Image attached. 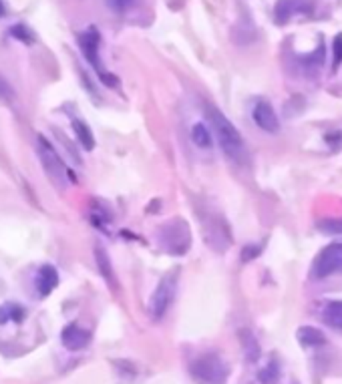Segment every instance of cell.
<instances>
[{
	"mask_svg": "<svg viewBox=\"0 0 342 384\" xmlns=\"http://www.w3.org/2000/svg\"><path fill=\"white\" fill-rule=\"evenodd\" d=\"M316 230L326 233V235H342V217L320 220V222L316 224Z\"/></svg>",
	"mask_w": 342,
	"mask_h": 384,
	"instance_id": "cell-21",
	"label": "cell"
},
{
	"mask_svg": "<svg viewBox=\"0 0 342 384\" xmlns=\"http://www.w3.org/2000/svg\"><path fill=\"white\" fill-rule=\"evenodd\" d=\"M105 4L113 12H127L135 4V0H105Z\"/></svg>",
	"mask_w": 342,
	"mask_h": 384,
	"instance_id": "cell-24",
	"label": "cell"
},
{
	"mask_svg": "<svg viewBox=\"0 0 342 384\" xmlns=\"http://www.w3.org/2000/svg\"><path fill=\"white\" fill-rule=\"evenodd\" d=\"M191 141H193L197 147H202V149H208V147H211L210 129L206 127L204 123H195V125L191 127Z\"/></svg>",
	"mask_w": 342,
	"mask_h": 384,
	"instance_id": "cell-19",
	"label": "cell"
},
{
	"mask_svg": "<svg viewBox=\"0 0 342 384\" xmlns=\"http://www.w3.org/2000/svg\"><path fill=\"white\" fill-rule=\"evenodd\" d=\"M258 381L262 384H278L280 383V368H278V362L272 360L268 366H264L258 374Z\"/></svg>",
	"mask_w": 342,
	"mask_h": 384,
	"instance_id": "cell-20",
	"label": "cell"
},
{
	"mask_svg": "<svg viewBox=\"0 0 342 384\" xmlns=\"http://www.w3.org/2000/svg\"><path fill=\"white\" fill-rule=\"evenodd\" d=\"M36 153H39V159H41L43 167L47 171V175L56 185H67V181H73V175H71L69 167L65 165V161L61 159V155L56 153V149L43 135H36Z\"/></svg>",
	"mask_w": 342,
	"mask_h": 384,
	"instance_id": "cell-3",
	"label": "cell"
},
{
	"mask_svg": "<svg viewBox=\"0 0 342 384\" xmlns=\"http://www.w3.org/2000/svg\"><path fill=\"white\" fill-rule=\"evenodd\" d=\"M27 316L25 308H21L14 302H8V304H2L0 306V324H6V322H23Z\"/></svg>",
	"mask_w": 342,
	"mask_h": 384,
	"instance_id": "cell-16",
	"label": "cell"
},
{
	"mask_svg": "<svg viewBox=\"0 0 342 384\" xmlns=\"http://www.w3.org/2000/svg\"><path fill=\"white\" fill-rule=\"evenodd\" d=\"M61 342L69 350H83L91 342V334L83 330L77 324H69L61 334Z\"/></svg>",
	"mask_w": 342,
	"mask_h": 384,
	"instance_id": "cell-11",
	"label": "cell"
},
{
	"mask_svg": "<svg viewBox=\"0 0 342 384\" xmlns=\"http://www.w3.org/2000/svg\"><path fill=\"white\" fill-rule=\"evenodd\" d=\"M332 54H334V67H341L342 63V32L336 34V39L332 41Z\"/></svg>",
	"mask_w": 342,
	"mask_h": 384,
	"instance_id": "cell-26",
	"label": "cell"
},
{
	"mask_svg": "<svg viewBox=\"0 0 342 384\" xmlns=\"http://www.w3.org/2000/svg\"><path fill=\"white\" fill-rule=\"evenodd\" d=\"M314 2L312 0H278L274 6V21L278 25H286L294 17L312 14Z\"/></svg>",
	"mask_w": 342,
	"mask_h": 384,
	"instance_id": "cell-7",
	"label": "cell"
},
{
	"mask_svg": "<svg viewBox=\"0 0 342 384\" xmlns=\"http://www.w3.org/2000/svg\"><path fill=\"white\" fill-rule=\"evenodd\" d=\"M252 117H254V123L262 131H266V133H278L280 121H278V115H276L274 107L268 101L256 103L254 111H252Z\"/></svg>",
	"mask_w": 342,
	"mask_h": 384,
	"instance_id": "cell-10",
	"label": "cell"
},
{
	"mask_svg": "<svg viewBox=\"0 0 342 384\" xmlns=\"http://www.w3.org/2000/svg\"><path fill=\"white\" fill-rule=\"evenodd\" d=\"M239 342L244 346V354H246L248 362H256L260 359V344L250 330H239Z\"/></svg>",
	"mask_w": 342,
	"mask_h": 384,
	"instance_id": "cell-13",
	"label": "cell"
},
{
	"mask_svg": "<svg viewBox=\"0 0 342 384\" xmlns=\"http://www.w3.org/2000/svg\"><path fill=\"white\" fill-rule=\"evenodd\" d=\"M260 246H246L244 250H242V259L244 262H250V259H254V257L260 254Z\"/></svg>",
	"mask_w": 342,
	"mask_h": 384,
	"instance_id": "cell-27",
	"label": "cell"
},
{
	"mask_svg": "<svg viewBox=\"0 0 342 384\" xmlns=\"http://www.w3.org/2000/svg\"><path fill=\"white\" fill-rule=\"evenodd\" d=\"M58 286V274L53 266H43L39 270V276H36V288H39V294L41 296H49L54 288Z\"/></svg>",
	"mask_w": 342,
	"mask_h": 384,
	"instance_id": "cell-12",
	"label": "cell"
},
{
	"mask_svg": "<svg viewBox=\"0 0 342 384\" xmlns=\"http://www.w3.org/2000/svg\"><path fill=\"white\" fill-rule=\"evenodd\" d=\"M4 14H6V8H4V2L0 0V19H2Z\"/></svg>",
	"mask_w": 342,
	"mask_h": 384,
	"instance_id": "cell-28",
	"label": "cell"
},
{
	"mask_svg": "<svg viewBox=\"0 0 342 384\" xmlns=\"http://www.w3.org/2000/svg\"><path fill=\"white\" fill-rule=\"evenodd\" d=\"M191 376L202 384H224L228 378V366L217 354H204L189 368Z\"/></svg>",
	"mask_w": 342,
	"mask_h": 384,
	"instance_id": "cell-4",
	"label": "cell"
},
{
	"mask_svg": "<svg viewBox=\"0 0 342 384\" xmlns=\"http://www.w3.org/2000/svg\"><path fill=\"white\" fill-rule=\"evenodd\" d=\"M339 272H342V244H330L312 262L310 276L316 280H322V278H328Z\"/></svg>",
	"mask_w": 342,
	"mask_h": 384,
	"instance_id": "cell-6",
	"label": "cell"
},
{
	"mask_svg": "<svg viewBox=\"0 0 342 384\" xmlns=\"http://www.w3.org/2000/svg\"><path fill=\"white\" fill-rule=\"evenodd\" d=\"M161 248L171 256H184L191 244V231L184 220H173L158 231Z\"/></svg>",
	"mask_w": 342,
	"mask_h": 384,
	"instance_id": "cell-2",
	"label": "cell"
},
{
	"mask_svg": "<svg viewBox=\"0 0 342 384\" xmlns=\"http://www.w3.org/2000/svg\"><path fill=\"white\" fill-rule=\"evenodd\" d=\"M73 129H75V135H77L81 145H83L87 151H91V149L95 147V137H93L91 129L87 127V123H83V121H79V119H75V121H73Z\"/></svg>",
	"mask_w": 342,
	"mask_h": 384,
	"instance_id": "cell-18",
	"label": "cell"
},
{
	"mask_svg": "<svg viewBox=\"0 0 342 384\" xmlns=\"http://www.w3.org/2000/svg\"><path fill=\"white\" fill-rule=\"evenodd\" d=\"M208 115H210L211 127L215 131V137H217V141H220L224 153L228 155L230 159L237 161V163H244L246 157H248V151H246V143H244L239 131H237V129L232 125V121H228V117H224L217 109L211 107Z\"/></svg>",
	"mask_w": 342,
	"mask_h": 384,
	"instance_id": "cell-1",
	"label": "cell"
},
{
	"mask_svg": "<svg viewBox=\"0 0 342 384\" xmlns=\"http://www.w3.org/2000/svg\"><path fill=\"white\" fill-rule=\"evenodd\" d=\"M95 259H97V268H99L101 276L113 286L115 284V280H113V266H111L109 254H107V250L103 246H95Z\"/></svg>",
	"mask_w": 342,
	"mask_h": 384,
	"instance_id": "cell-15",
	"label": "cell"
},
{
	"mask_svg": "<svg viewBox=\"0 0 342 384\" xmlns=\"http://www.w3.org/2000/svg\"><path fill=\"white\" fill-rule=\"evenodd\" d=\"M12 101H14V91H12V87L8 85V81L2 77V73H0V103L8 105V103Z\"/></svg>",
	"mask_w": 342,
	"mask_h": 384,
	"instance_id": "cell-23",
	"label": "cell"
},
{
	"mask_svg": "<svg viewBox=\"0 0 342 384\" xmlns=\"http://www.w3.org/2000/svg\"><path fill=\"white\" fill-rule=\"evenodd\" d=\"M322 318L328 326L342 330V302H330L328 306L324 308Z\"/></svg>",
	"mask_w": 342,
	"mask_h": 384,
	"instance_id": "cell-17",
	"label": "cell"
},
{
	"mask_svg": "<svg viewBox=\"0 0 342 384\" xmlns=\"http://www.w3.org/2000/svg\"><path fill=\"white\" fill-rule=\"evenodd\" d=\"M324 139H326V143H328V147H330L332 151H339V149H341V143H342V133H341V131H332V133H326V135H324Z\"/></svg>",
	"mask_w": 342,
	"mask_h": 384,
	"instance_id": "cell-25",
	"label": "cell"
},
{
	"mask_svg": "<svg viewBox=\"0 0 342 384\" xmlns=\"http://www.w3.org/2000/svg\"><path fill=\"white\" fill-rule=\"evenodd\" d=\"M175 288H178V270H171L167 276H163V280L159 282L149 300V312L156 320L163 318V314L169 310L175 298Z\"/></svg>",
	"mask_w": 342,
	"mask_h": 384,
	"instance_id": "cell-5",
	"label": "cell"
},
{
	"mask_svg": "<svg viewBox=\"0 0 342 384\" xmlns=\"http://www.w3.org/2000/svg\"><path fill=\"white\" fill-rule=\"evenodd\" d=\"M204 230H206V239L213 250H217V242H222V250H228L232 239H230V230L226 226L224 220H217L211 215L210 220L204 222Z\"/></svg>",
	"mask_w": 342,
	"mask_h": 384,
	"instance_id": "cell-9",
	"label": "cell"
},
{
	"mask_svg": "<svg viewBox=\"0 0 342 384\" xmlns=\"http://www.w3.org/2000/svg\"><path fill=\"white\" fill-rule=\"evenodd\" d=\"M79 43L81 51L85 54V58L95 67V71H97L101 77L107 75L105 71H103V67H101V58H99V43H101L99 30H97L95 26H89V28L79 36Z\"/></svg>",
	"mask_w": 342,
	"mask_h": 384,
	"instance_id": "cell-8",
	"label": "cell"
},
{
	"mask_svg": "<svg viewBox=\"0 0 342 384\" xmlns=\"http://www.w3.org/2000/svg\"><path fill=\"white\" fill-rule=\"evenodd\" d=\"M10 34L14 36V39H19V41H23V43H27V45H30L34 39H32V32L28 30V26L25 25H14L12 28H10Z\"/></svg>",
	"mask_w": 342,
	"mask_h": 384,
	"instance_id": "cell-22",
	"label": "cell"
},
{
	"mask_svg": "<svg viewBox=\"0 0 342 384\" xmlns=\"http://www.w3.org/2000/svg\"><path fill=\"white\" fill-rule=\"evenodd\" d=\"M298 342L302 346H322V344H326V336H324L322 330H318V328L302 326L298 330Z\"/></svg>",
	"mask_w": 342,
	"mask_h": 384,
	"instance_id": "cell-14",
	"label": "cell"
}]
</instances>
